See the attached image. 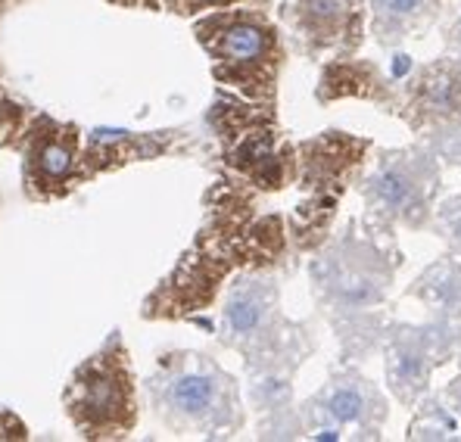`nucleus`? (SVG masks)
<instances>
[{"mask_svg":"<svg viewBox=\"0 0 461 442\" xmlns=\"http://www.w3.org/2000/svg\"><path fill=\"white\" fill-rule=\"evenodd\" d=\"M287 230L277 215L256 219L240 190L215 185L206 196V221L175 268L140 302L144 321H191L212 309L230 271L240 265L266 268L284 253Z\"/></svg>","mask_w":461,"mask_h":442,"instance_id":"1","label":"nucleus"},{"mask_svg":"<svg viewBox=\"0 0 461 442\" xmlns=\"http://www.w3.org/2000/svg\"><path fill=\"white\" fill-rule=\"evenodd\" d=\"M144 392L159 424L181 437H230L243 427L234 377L206 352H159Z\"/></svg>","mask_w":461,"mask_h":442,"instance_id":"2","label":"nucleus"},{"mask_svg":"<svg viewBox=\"0 0 461 442\" xmlns=\"http://www.w3.org/2000/svg\"><path fill=\"white\" fill-rule=\"evenodd\" d=\"M196 44L212 63V78L234 87L247 100L271 104L277 91V75L284 66L281 32L262 10H212L196 16Z\"/></svg>","mask_w":461,"mask_h":442,"instance_id":"3","label":"nucleus"},{"mask_svg":"<svg viewBox=\"0 0 461 442\" xmlns=\"http://www.w3.org/2000/svg\"><path fill=\"white\" fill-rule=\"evenodd\" d=\"M63 411L81 439L110 442L134 433L140 418L138 377L119 330L72 368L63 386Z\"/></svg>","mask_w":461,"mask_h":442,"instance_id":"4","label":"nucleus"},{"mask_svg":"<svg viewBox=\"0 0 461 442\" xmlns=\"http://www.w3.org/2000/svg\"><path fill=\"white\" fill-rule=\"evenodd\" d=\"M206 125L221 144V162L259 190H281L296 178V153L281 140L275 110L266 100L256 106L219 94L206 113Z\"/></svg>","mask_w":461,"mask_h":442,"instance_id":"5","label":"nucleus"},{"mask_svg":"<svg viewBox=\"0 0 461 442\" xmlns=\"http://www.w3.org/2000/svg\"><path fill=\"white\" fill-rule=\"evenodd\" d=\"M284 318L277 309V287L262 271L240 275L225 293L219 321V339L228 349H237L253 371L281 368L275 362L277 346L294 343V337H284ZM294 371V368H287Z\"/></svg>","mask_w":461,"mask_h":442,"instance_id":"6","label":"nucleus"},{"mask_svg":"<svg viewBox=\"0 0 461 442\" xmlns=\"http://www.w3.org/2000/svg\"><path fill=\"white\" fill-rule=\"evenodd\" d=\"M85 131L76 122H59L47 113H32L19 138L23 153V194L32 203H57L85 187L81 172Z\"/></svg>","mask_w":461,"mask_h":442,"instance_id":"7","label":"nucleus"},{"mask_svg":"<svg viewBox=\"0 0 461 442\" xmlns=\"http://www.w3.org/2000/svg\"><path fill=\"white\" fill-rule=\"evenodd\" d=\"M312 281L330 309L365 311L384 302L390 290V268L381 262L377 249L356 240L352 230H346L337 247L312 262Z\"/></svg>","mask_w":461,"mask_h":442,"instance_id":"8","label":"nucleus"},{"mask_svg":"<svg viewBox=\"0 0 461 442\" xmlns=\"http://www.w3.org/2000/svg\"><path fill=\"white\" fill-rule=\"evenodd\" d=\"M172 153H191V138L185 128L162 131H128V128H91L81 144V172L91 185L94 178L122 172L138 162H156Z\"/></svg>","mask_w":461,"mask_h":442,"instance_id":"9","label":"nucleus"},{"mask_svg":"<svg viewBox=\"0 0 461 442\" xmlns=\"http://www.w3.org/2000/svg\"><path fill=\"white\" fill-rule=\"evenodd\" d=\"M281 19L309 57L324 50L349 57L362 44V0H284Z\"/></svg>","mask_w":461,"mask_h":442,"instance_id":"10","label":"nucleus"},{"mask_svg":"<svg viewBox=\"0 0 461 442\" xmlns=\"http://www.w3.org/2000/svg\"><path fill=\"white\" fill-rule=\"evenodd\" d=\"M384 399L358 374H334L330 383L306 405L312 439H343L346 427L377 430L384 420Z\"/></svg>","mask_w":461,"mask_h":442,"instance_id":"11","label":"nucleus"},{"mask_svg":"<svg viewBox=\"0 0 461 442\" xmlns=\"http://www.w3.org/2000/svg\"><path fill=\"white\" fill-rule=\"evenodd\" d=\"M371 144L343 131H324L303 140L296 149V178L309 196H334L340 200L349 175L362 166Z\"/></svg>","mask_w":461,"mask_h":442,"instance_id":"12","label":"nucleus"},{"mask_svg":"<svg viewBox=\"0 0 461 442\" xmlns=\"http://www.w3.org/2000/svg\"><path fill=\"white\" fill-rule=\"evenodd\" d=\"M371 212L390 221L421 224L427 212V178L421 162L396 153L381 159L368 181L362 185Z\"/></svg>","mask_w":461,"mask_h":442,"instance_id":"13","label":"nucleus"},{"mask_svg":"<svg viewBox=\"0 0 461 442\" xmlns=\"http://www.w3.org/2000/svg\"><path fill=\"white\" fill-rule=\"evenodd\" d=\"M315 97L321 104L330 100H343V97H358V100H390V87H386L384 75L377 72V66L362 63V59H346L340 57L337 63H328L318 81Z\"/></svg>","mask_w":461,"mask_h":442,"instance_id":"14","label":"nucleus"},{"mask_svg":"<svg viewBox=\"0 0 461 442\" xmlns=\"http://www.w3.org/2000/svg\"><path fill=\"white\" fill-rule=\"evenodd\" d=\"M411 106L421 115H452L461 110V78L446 66H430L411 87Z\"/></svg>","mask_w":461,"mask_h":442,"instance_id":"15","label":"nucleus"},{"mask_svg":"<svg viewBox=\"0 0 461 442\" xmlns=\"http://www.w3.org/2000/svg\"><path fill=\"white\" fill-rule=\"evenodd\" d=\"M433 0H371V23L381 44H396L427 19Z\"/></svg>","mask_w":461,"mask_h":442,"instance_id":"16","label":"nucleus"},{"mask_svg":"<svg viewBox=\"0 0 461 442\" xmlns=\"http://www.w3.org/2000/svg\"><path fill=\"white\" fill-rule=\"evenodd\" d=\"M424 349L415 337H399L396 343L386 352V377H390V386L402 402H409L415 396V390H421L424 383Z\"/></svg>","mask_w":461,"mask_h":442,"instance_id":"17","label":"nucleus"},{"mask_svg":"<svg viewBox=\"0 0 461 442\" xmlns=\"http://www.w3.org/2000/svg\"><path fill=\"white\" fill-rule=\"evenodd\" d=\"M35 113L29 104L16 97V94L6 87L4 81V69H0V149H16L19 138L25 131V122Z\"/></svg>","mask_w":461,"mask_h":442,"instance_id":"18","label":"nucleus"},{"mask_svg":"<svg viewBox=\"0 0 461 442\" xmlns=\"http://www.w3.org/2000/svg\"><path fill=\"white\" fill-rule=\"evenodd\" d=\"M243 0H159V6L172 16L181 19H196L203 13H212V10H225V6H240Z\"/></svg>","mask_w":461,"mask_h":442,"instance_id":"19","label":"nucleus"},{"mask_svg":"<svg viewBox=\"0 0 461 442\" xmlns=\"http://www.w3.org/2000/svg\"><path fill=\"white\" fill-rule=\"evenodd\" d=\"M6 439H29V427L13 408H0V442Z\"/></svg>","mask_w":461,"mask_h":442,"instance_id":"20","label":"nucleus"},{"mask_svg":"<svg viewBox=\"0 0 461 442\" xmlns=\"http://www.w3.org/2000/svg\"><path fill=\"white\" fill-rule=\"evenodd\" d=\"M110 6H119V10H144V13H162L159 0H106Z\"/></svg>","mask_w":461,"mask_h":442,"instance_id":"21","label":"nucleus"},{"mask_svg":"<svg viewBox=\"0 0 461 442\" xmlns=\"http://www.w3.org/2000/svg\"><path fill=\"white\" fill-rule=\"evenodd\" d=\"M6 6H10V0H0V19H4V13H6Z\"/></svg>","mask_w":461,"mask_h":442,"instance_id":"22","label":"nucleus"},{"mask_svg":"<svg viewBox=\"0 0 461 442\" xmlns=\"http://www.w3.org/2000/svg\"><path fill=\"white\" fill-rule=\"evenodd\" d=\"M19 4H29V0H10V6H19Z\"/></svg>","mask_w":461,"mask_h":442,"instance_id":"23","label":"nucleus"},{"mask_svg":"<svg viewBox=\"0 0 461 442\" xmlns=\"http://www.w3.org/2000/svg\"><path fill=\"white\" fill-rule=\"evenodd\" d=\"M458 399H461V392H458Z\"/></svg>","mask_w":461,"mask_h":442,"instance_id":"24","label":"nucleus"}]
</instances>
